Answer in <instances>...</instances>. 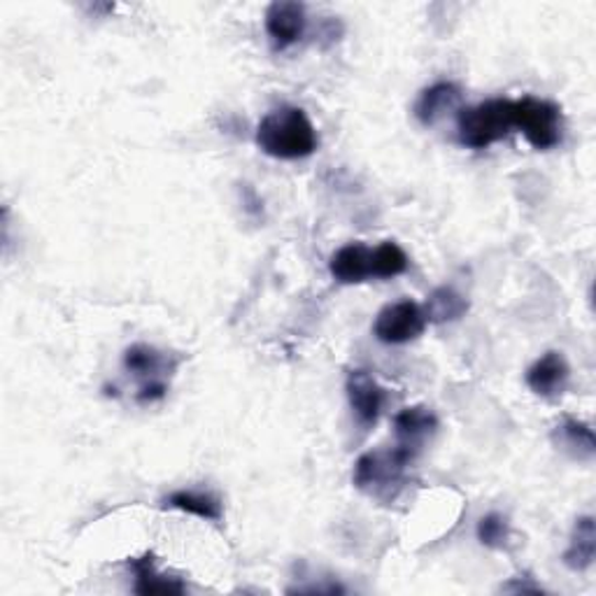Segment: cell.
<instances>
[{
    "mask_svg": "<svg viewBox=\"0 0 596 596\" xmlns=\"http://www.w3.org/2000/svg\"><path fill=\"white\" fill-rule=\"evenodd\" d=\"M255 140L263 154L282 161L305 159L319 147L315 124L296 105H282L268 112L257 126Z\"/></svg>",
    "mask_w": 596,
    "mask_h": 596,
    "instance_id": "cell-1",
    "label": "cell"
},
{
    "mask_svg": "<svg viewBox=\"0 0 596 596\" xmlns=\"http://www.w3.org/2000/svg\"><path fill=\"white\" fill-rule=\"evenodd\" d=\"M413 461L415 457L398 446L371 450L357 459L352 483L359 492L375 496L380 502H394Z\"/></svg>",
    "mask_w": 596,
    "mask_h": 596,
    "instance_id": "cell-2",
    "label": "cell"
},
{
    "mask_svg": "<svg viewBox=\"0 0 596 596\" xmlns=\"http://www.w3.org/2000/svg\"><path fill=\"white\" fill-rule=\"evenodd\" d=\"M515 128L513 101L492 99L477 105L459 110L457 136L459 143L469 149H487L510 136Z\"/></svg>",
    "mask_w": 596,
    "mask_h": 596,
    "instance_id": "cell-3",
    "label": "cell"
},
{
    "mask_svg": "<svg viewBox=\"0 0 596 596\" xmlns=\"http://www.w3.org/2000/svg\"><path fill=\"white\" fill-rule=\"evenodd\" d=\"M513 120L533 149H552L562 143V108L552 101L522 95L513 101Z\"/></svg>",
    "mask_w": 596,
    "mask_h": 596,
    "instance_id": "cell-4",
    "label": "cell"
},
{
    "mask_svg": "<svg viewBox=\"0 0 596 596\" xmlns=\"http://www.w3.org/2000/svg\"><path fill=\"white\" fill-rule=\"evenodd\" d=\"M425 307L415 301H398L384 305L375 317L373 334L384 345H406L417 340L427 329Z\"/></svg>",
    "mask_w": 596,
    "mask_h": 596,
    "instance_id": "cell-5",
    "label": "cell"
},
{
    "mask_svg": "<svg viewBox=\"0 0 596 596\" xmlns=\"http://www.w3.org/2000/svg\"><path fill=\"white\" fill-rule=\"evenodd\" d=\"M345 392H348L350 406L361 427H375L384 408V390L380 382L363 369H355L345 380Z\"/></svg>",
    "mask_w": 596,
    "mask_h": 596,
    "instance_id": "cell-6",
    "label": "cell"
},
{
    "mask_svg": "<svg viewBox=\"0 0 596 596\" xmlns=\"http://www.w3.org/2000/svg\"><path fill=\"white\" fill-rule=\"evenodd\" d=\"M305 8L294 0H275L266 10V33L278 52L296 45L305 33Z\"/></svg>",
    "mask_w": 596,
    "mask_h": 596,
    "instance_id": "cell-7",
    "label": "cell"
},
{
    "mask_svg": "<svg viewBox=\"0 0 596 596\" xmlns=\"http://www.w3.org/2000/svg\"><path fill=\"white\" fill-rule=\"evenodd\" d=\"M438 431V417L427 406H408L394 417L396 446L417 457Z\"/></svg>",
    "mask_w": 596,
    "mask_h": 596,
    "instance_id": "cell-8",
    "label": "cell"
},
{
    "mask_svg": "<svg viewBox=\"0 0 596 596\" xmlns=\"http://www.w3.org/2000/svg\"><path fill=\"white\" fill-rule=\"evenodd\" d=\"M571 380L569 361L562 352H546L541 359H536L527 371V384L529 390L546 401L560 398Z\"/></svg>",
    "mask_w": 596,
    "mask_h": 596,
    "instance_id": "cell-9",
    "label": "cell"
},
{
    "mask_svg": "<svg viewBox=\"0 0 596 596\" xmlns=\"http://www.w3.org/2000/svg\"><path fill=\"white\" fill-rule=\"evenodd\" d=\"M329 271L340 284H359L373 278V247L350 243L340 247L329 261Z\"/></svg>",
    "mask_w": 596,
    "mask_h": 596,
    "instance_id": "cell-10",
    "label": "cell"
},
{
    "mask_svg": "<svg viewBox=\"0 0 596 596\" xmlns=\"http://www.w3.org/2000/svg\"><path fill=\"white\" fill-rule=\"evenodd\" d=\"M128 569L133 571V592L143 594V596H154V594H184L187 585L176 578V575H168L159 571L157 560L154 554L147 552L143 556H136V560H128Z\"/></svg>",
    "mask_w": 596,
    "mask_h": 596,
    "instance_id": "cell-11",
    "label": "cell"
},
{
    "mask_svg": "<svg viewBox=\"0 0 596 596\" xmlns=\"http://www.w3.org/2000/svg\"><path fill=\"white\" fill-rule=\"evenodd\" d=\"M461 105V89L454 82H436L419 93L415 117L419 124L434 126Z\"/></svg>",
    "mask_w": 596,
    "mask_h": 596,
    "instance_id": "cell-12",
    "label": "cell"
},
{
    "mask_svg": "<svg viewBox=\"0 0 596 596\" xmlns=\"http://www.w3.org/2000/svg\"><path fill=\"white\" fill-rule=\"evenodd\" d=\"M552 440H554V446L562 452H566L571 459L592 461L596 454L594 431L589 425L578 419H571V417L564 419L562 425L552 431Z\"/></svg>",
    "mask_w": 596,
    "mask_h": 596,
    "instance_id": "cell-13",
    "label": "cell"
},
{
    "mask_svg": "<svg viewBox=\"0 0 596 596\" xmlns=\"http://www.w3.org/2000/svg\"><path fill=\"white\" fill-rule=\"evenodd\" d=\"M594 556H596V527L594 517L585 515L575 520L571 541L562 560L571 571H587L594 564Z\"/></svg>",
    "mask_w": 596,
    "mask_h": 596,
    "instance_id": "cell-14",
    "label": "cell"
},
{
    "mask_svg": "<svg viewBox=\"0 0 596 596\" xmlns=\"http://www.w3.org/2000/svg\"><path fill=\"white\" fill-rule=\"evenodd\" d=\"M176 367H178L176 361H168L164 352H159L157 348H151V345H145V342L131 345V348L124 352V369L147 382L161 380L164 371H172Z\"/></svg>",
    "mask_w": 596,
    "mask_h": 596,
    "instance_id": "cell-15",
    "label": "cell"
},
{
    "mask_svg": "<svg viewBox=\"0 0 596 596\" xmlns=\"http://www.w3.org/2000/svg\"><path fill=\"white\" fill-rule=\"evenodd\" d=\"M168 508H176L189 515H196L201 520H210V522H220L224 517V508L222 502L210 492H199V490H180L172 492L166 498Z\"/></svg>",
    "mask_w": 596,
    "mask_h": 596,
    "instance_id": "cell-16",
    "label": "cell"
},
{
    "mask_svg": "<svg viewBox=\"0 0 596 596\" xmlns=\"http://www.w3.org/2000/svg\"><path fill=\"white\" fill-rule=\"evenodd\" d=\"M425 307L427 322L431 324H450L469 313V301L461 296L452 286H438V290L427 299Z\"/></svg>",
    "mask_w": 596,
    "mask_h": 596,
    "instance_id": "cell-17",
    "label": "cell"
},
{
    "mask_svg": "<svg viewBox=\"0 0 596 596\" xmlns=\"http://www.w3.org/2000/svg\"><path fill=\"white\" fill-rule=\"evenodd\" d=\"M411 259L403 252L394 240H384L378 247H373V278L375 280H390L396 275H403L408 271Z\"/></svg>",
    "mask_w": 596,
    "mask_h": 596,
    "instance_id": "cell-18",
    "label": "cell"
},
{
    "mask_svg": "<svg viewBox=\"0 0 596 596\" xmlns=\"http://www.w3.org/2000/svg\"><path fill=\"white\" fill-rule=\"evenodd\" d=\"M510 538V525L508 517L502 513H490L477 522V541L490 550L506 548Z\"/></svg>",
    "mask_w": 596,
    "mask_h": 596,
    "instance_id": "cell-19",
    "label": "cell"
},
{
    "mask_svg": "<svg viewBox=\"0 0 596 596\" xmlns=\"http://www.w3.org/2000/svg\"><path fill=\"white\" fill-rule=\"evenodd\" d=\"M168 392V384L164 380H154V382H145L143 390L138 392V401L140 403H154V401H161Z\"/></svg>",
    "mask_w": 596,
    "mask_h": 596,
    "instance_id": "cell-20",
    "label": "cell"
}]
</instances>
